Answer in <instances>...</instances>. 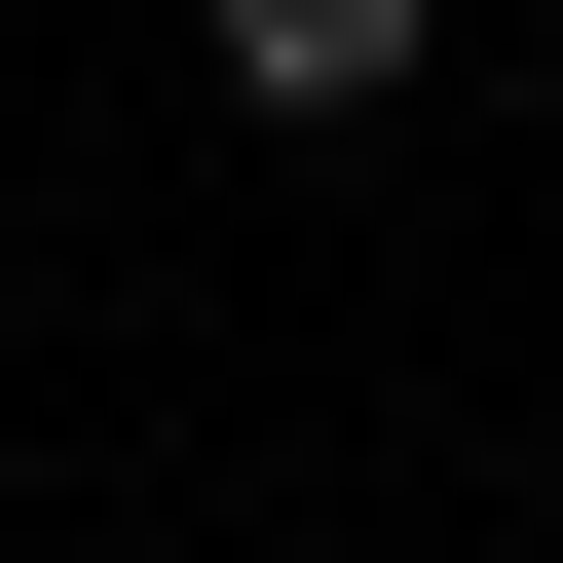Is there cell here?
<instances>
[{
	"label": "cell",
	"mask_w": 563,
	"mask_h": 563,
	"mask_svg": "<svg viewBox=\"0 0 563 563\" xmlns=\"http://www.w3.org/2000/svg\"><path fill=\"white\" fill-rule=\"evenodd\" d=\"M188 38H225L263 113H413V38H451V0H188Z\"/></svg>",
	"instance_id": "6da1fadb"
}]
</instances>
